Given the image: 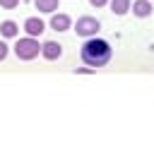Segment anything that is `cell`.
I'll use <instances>...</instances> for the list:
<instances>
[{
    "label": "cell",
    "mask_w": 154,
    "mask_h": 144,
    "mask_svg": "<svg viewBox=\"0 0 154 144\" xmlns=\"http://www.w3.org/2000/svg\"><path fill=\"white\" fill-rule=\"evenodd\" d=\"M89 5L99 10V7H106V5H108V0H89Z\"/></svg>",
    "instance_id": "14"
},
{
    "label": "cell",
    "mask_w": 154,
    "mask_h": 144,
    "mask_svg": "<svg viewBox=\"0 0 154 144\" xmlns=\"http://www.w3.org/2000/svg\"><path fill=\"white\" fill-rule=\"evenodd\" d=\"M108 5H111V12H113L116 17L128 14V12H130V7H132V2H130V0H108Z\"/></svg>",
    "instance_id": "8"
},
{
    "label": "cell",
    "mask_w": 154,
    "mask_h": 144,
    "mask_svg": "<svg viewBox=\"0 0 154 144\" xmlns=\"http://www.w3.org/2000/svg\"><path fill=\"white\" fill-rule=\"evenodd\" d=\"M7 53H10V46H7L5 41H0V62L7 58Z\"/></svg>",
    "instance_id": "12"
},
{
    "label": "cell",
    "mask_w": 154,
    "mask_h": 144,
    "mask_svg": "<svg viewBox=\"0 0 154 144\" xmlns=\"http://www.w3.org/2000/svg\"><path fill=\"white\" fill-rule=\"evenodd\" d=\"M24 31H26V36H41L46 31V24L38 17H26L24 19Z\"/></svg>",
    "instance_id": "5"
},
{
    "label": "cell",
    "mask_w": 154,
    "mask_h": 144,
    "mask_svg": "<svg viewBox=\"0 0 154 144\" xmlns=\"http://www.w3.org/2000/svg\"><path fill=\"white\" fill-rule=\"evenodd\" d=\"M130 12H132L135 17H140V19H144V17H149V14L154 12V7H152L149 0H135V5L130 7Z\"/></svg>",
    "instance_id": "6"
},
{
    "label": "cell",
    "mask_w": 154,
    "mask_h": 144,
    "mask_svg": "<svg viewBox=\"0 0 154 144\" xmlns=\"http://www.w3.org/2000/svg\"><path fill=\"white\" fill-rule=\"evenodd\" d=\"M91 72H94V67H89V65H87V67H77V70H75V74H91Z\"/></svg>",
    "instance_id": "13"
},
{
    "label": "cell",
    "mask_w": 154,
    "mask_h": 144,
    "mask_svg": "<svg viewBox=\"0 0 154 144\" xmlns=\"http://www.w3.org/2000/svg\"><path fill=\"white\" fill-rule=\"evenodd\" d=\"M79 55H82V62H84V65H89V67H103V65L111 60L113 48H111L108 41L96 38V36H89V38L82 43Z\"/></svg>",
    "instance_id": "1"
},
{
    "label": "cell",
    "mask_w": 154,
    "mask_h": 144,
    "mask_svg": "<svg viewBox=\"0 0 154 144\" xmlns=\"http://www.w3.org/2000/svg\"><path fill=\"white\" fill-rule=\"evenodd\" d=\"M101 29V22L96 19V17H89V14H84V17H79L77 19V24H75V31H77V36H84V38H89V36H96V31Z\"/></svg>",
    "instance_id": "3"
},
{
    "label": "cell",
    "mask_w": 154,
    "mask_h": 144,
    "mask_svg": "<svg viewBox=\"0 0 154 144\" xmlns=\"http://www.w3.org/2000/svg\"><path fill=\"white\" fill-rule=\"evenodd\" d=\"M0 34H2L5 38H14V36L19 34V24L12 22V19H5V22L0 24Z\"/></svg>",
    "instance_id": "10"
},
{
    "label": "cell",
    "mask_w": 154,
    "mask_h": 144,
    "mask_svg": "<svg viewBox=\"0 0 154 144\" xmlns=\"http://www.w3.org/2000/svg\"><path fill=\"white\" fill-rule=\"evenodd\" d=\"M19 5V0H0V7L2 10H14Z\"/></svg>",
    "instance_id": "11"
},
{
    "label": "cell",
    "mask_w": 154,
    "mask_h": 144,
    "mask_svg": "<svg viewBox=\"0 0 154 144\" xmlns=\"http://www.w3.org/2000/svg\"><path fill=\"white\" fill-rule=\"evenodd\" d=\"M38 53H41V43L36 41V36L17 38V43H14V55H17L19 60H34Z\"/></svg>",
    "instance_id": "2"
},
{
    "label": "cell",
    "mask_w": 154,
    "mask_h": 144,
    "mask_svg": "<svg viewBox=\"0 0 154 144\" xmlns=\"http://www.w3.org/2000/svg\"><path fill=\"white\" fill-rule=\"evenodd\" d=\"M41 55H43L46 60H58V58L63 55V46H60L58 41H43V43H41Z\"/></svg>",
    "instance_id": "4"
},
{
    "label": "cell",
    "mask_w": 154,
    "mask_h": 144,
    "mask_svg": "<svg viewBox=\"0 0 154 144\" xmlns=\"http://www.w3.org/2000/svg\"><path fill=\"white\" fill-rule=\"evenodd\" d=\"M70 26H72V19H70L67 14L58 12V14L51 17V29H53V31H67Z\"/></svg>",
    "instance_id": "7"
},
{
    "label": "cell",
    "mask_w": 154,
    "mask_h": 144,
    "mask_svg": "<svg viewBox=\"0 0 154 144\" xmlns=\"http://www.w3.org/2000/svg\"><path fill=\"white\" fill-rule=\"evenodd\" d=\"M58 5H60V0H34V7L43 14H53L58 10Z\"/></svg>",
    "instance_id": "9"
}]
</instances>
